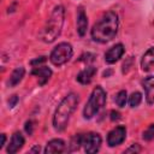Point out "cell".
I'll list each match as a JSON object with an SVG mask.
<instances>
[{"label": "cell", "instance_id": "obj_1", "mask_svg": "<svg viewBox=\"0 0 154 154\" xmlns=\"http://www.w3.org/2000/svg\"><path fill=\"white\" fill-rule=\"evenodd\" d=\"M119 19L116 12L107 11L91 28L90 35L95 42L107 43L113 40L118 32Z\"/></svg>", "mask_w": 154, "mask_h": 154}, {"label": "cell", "instance_id": "obj_2", "mask_svg": "<svg viewBox=\"0 0 154 154\" xmlns=\"http://www.w3.org/2000/svg\"><path fill=\"white\" fill-rule=\"evenodd\" d=\"M79 102L78 95L75 93L67 94L58 105L54 114H53V128L57 131H64L69 124L71 114L75 112L77 105Z\"/></svg>", "mask_w": 154, "mask_h": 154}, {"label": "cell", "instance_id": "obj_3", "mask_svg": "<svg viewBox=\"0 0 154 154\" xmlns=\"http://www.w3.org/2000/svg\"><path fill=\"white\" fill-rule=\"evenodd\" d=\"M64 16L65 10L61 5H58L53 8L46 25L43 26L41 31V40L46 43H52L57 40V37L60 35L63 25H64Z\"/></svg>", "mask_w": 154, "mask_h": 154}, {"label": "cell", "instance_id": "obj_4", "mask_svg": "<svg viewBox=\"0 0 154 154\" xmlns=\"http://www.w3.org/2000/svg\"><path fill=\"white\" fill-rule=\"evenodd\" d=\"M106 91L102 87L97 85L93 89L84 108H83V117L84 119H91L94 118L99 111L105 106L106 103Z\"/></svg>", "mask_w": 154, "mask_h": 154}, {"label": "cell", "instance_id": "obj_5", "mask_svg": "<svg viewBox=\"0 0 154 154\" xmlns=\"http://www.w3.org/2000/svg\"><path fill=\"white\" fill-rule=\"evenodd\" d=\"M72 54H73L72 46L67 42H61L53 48L49 55V60L54 66H61L72 58Z\"/></svg>", "mask_w": 154, "mask_h": 154}, {"label": "cell", "instance_id": "obj_6", "mask_svg": "<svg viewBox=\"0 0 154 154\" xmlns=\"http://www.w3.org/2000/svg\"><path fill=\"white\" fill-rule=\"evenodd\" d=\"M101 142H102V138L97 132L84 134L83 138H82V144L84 147L85 153H88V154H94V153L99 152V149L101 147Z\"/></svg>", "mask_w": 154, "mask_h": 154}, {"label": "cell", "instance_id": "obj_7", "mask_svg": "<svg viewBox=\"0 0 154 154\" xmlns=\"http://www.w3.org/2000/svg\"><path fill=\"white\" fill-rule=\"evenodd\" d=\"M126 137V128L123 125H118L114 129H112L107 135V144L109 147L119 146L124 142Z\"/></svg>", "mask_w": 154, "mask_h": 154}, {"label": "cell", "instance_id": "obj_8", "mask_svg": "<svg viewBox=\"0 0 154 154\" xmlns=\"http://www.w3.org/2000/svg\"><path fill=\"white\" fill-rule=\"evenodd\" d=\"M125 52V48L122 43H117L113 47H111L106 53H105V61L107 64H114L116 61H118L123 54Z\"/></svg>", "mask_w": 154, "mask_h": 154}, {"label": "cell", "instance_id": "obj_9", "mask_svg": "<svg viewBox=\"0 0 154 154\" xmlns=\"http://www.w3.org/2000/svg\"><path fill=\"white\" fill-rule=\"evenodd\" d=\"M142 87L144 89V96L148 105L154 103V76H148L142 81Z\"/></svg>", "mask_w": 154, "mask_h": 154}, {"label": "cell", "instance_id": "obj_10", "mask_svg": "<svg viewBox=\"0 0 154 154\" xmlns=\"http://www.w3.org/2000/svg\"><path fill=\"white\" fill-rule=\"evenodd\" d=\"M23 146H24V137H23V135H22L20 132L17 131V132H14V134L12 135L11 141H10V143H8V146H7L6 152H7L8 154H14V153L19 152Z\"/></svg>", "mask_w": 154, "mask_h": 154}, {"label": "cell", "instance_id": "obj_11", "mask_svg": "<svg viewBox=\"0 0 154 154\" xmlns=\"http://www.w3.org/2000/svg\"><path fill=\"white\" fill-rule=\"evenodd\" d=\"M31 75L36 76L38 78V85H43L48 82V79L52 76V70L47 66H35L31 71Z\"/></svg>", "mask_w": 154, "mask_h": 154}, {"label": "cell", "instance_id": "obj_12", "mask_svg": "<svg viewBox=\"0 0 154 154\" xmlns=\"http://www.w3.org/2000/svg\"><path fill=\"white\" fill-rule=\"evenodd\" d=\"M96 71H97V69H96L95 66L90 65V66L83 69V70L77 75L76 79H77V82H79L81 84H84V85H85V84H89V83L93 81L94 76L96 75Z\"/></svg>", "mask_w": 154, "mask_h": 154}, {"label": "cell", "instance_id": "obj_13", "mask_svg": "<svg viewBox=\"0 0 154 154\" xmlns=\"http://www.w3.org/2000/svg\"><path fill=\"white\" fill-rule=\"evenodd\" d=\"M88 28V18L83 7H78L77 11V32L79 36H84Z\"/></svg>", "mask_w": 154, "mask_h": 154}, {"label": "cell", "instance_id": "obj_14", "mask_svg": "<svg viewBox=\"0 0 154 154\" xmlns=\"http://www.w3.org/2000/svg\"><path fill=\"white\" fill-rule=\"evenodd\" d=\"M65 150V142L61 138H54L47 142L45 153L46 154H52V153H63Z\"/></svg>", "mask_w": 154, "mask_h": 154}, {"label": "cell", "instance_id": "obj_15", "mask_svg": "<svg viewBox=\"0 0 154 154\" xmlns=\"http://www.w3.org/2000/svg\"><path fill=\"white\" fill-rule=\"evenodd\" d=\"M154 66V46L148 48L147 52L142 55L141 59V69L143 71H149Z\"/></svg>", "mask_w": 154, "mask_h": 154}, {"label": "cell", "instance_id": "obj_16", "mask_svg": "<svg viewBox=\"0 0 154 154\" xmlns=\"http://www.w3.org/2000/svg\"><path fill=\"white\" fill-rule=\"evenodd\" d=\"M24 73H25L24 67L19 66V67L14 69V70L12 71L11 76H10L8 85H10V87H16L17 84H19V83H20V81H22V79H23V77H24Z\"/></svg>", "mask_w": 154, "mask_h": 154}, {"label": "cell", "instance_id": "obj_17", "mask_svg": "<svg viewBox=\"0 0 154 154\" xmlns=\"http://www.w3.org/2000/svg\"><path fill=\"white\" fill-rule=\"evenodd\" d=\"M82 138H83V135L82 134H78V135H75L72 138H71V142L69 144V150L70 152H75V150H78L81 144H82Z\"/></svg>", "mask_w": 154, "mask_h": 154}, {"label": "cell", "instance_id": "obj_18", "mask_svg": "<svg viewBox=\"0 0 154 154\" xmlns=\"http://www.w3.org/2000/svg\"><path fill=\"white\" fill-rule=\"evenodd\" d=\"M142 101V94L140 91H134L130 96H129V105L130 107H137Z\"/></svg>", "mask_w": 154, "mask_h": 154}, {"label": "cell", "instance_id": "obj_19", "mask_svg": "<svg viewBox=\"0 0 154 154\" xmlns=\"http://www.w3.org/2000/svg\"><path fill=\"white\" fill-rule=\"evenodd\" d=\"M114 101H116V103H117L118 107H124L125 103H126V101H128V94H126V91L125 90L118 91V94L114 97Z\"/></svg>", "mask_w": 154, "mask_h": 154}, {"label": "cell", "instance_id": "obj_20", "mask_svg": "<svg viewBox=\"0 0 154 154\" xmlns=\"http://www.w3.org/2000/svg\"><path fill=\"white\" fill-rule=\"evenodd\" d=\"M142 137L144 141H152L154 138V124H150L142 134Z\"/></svg>", "mask_w": 154, "mask_h": 154}, {"label": "cell", "instance_id": "obj_21", "mask_svg": "<svg viewBox=\"0 0 154 154\" xmlns=\"http://www.w3.org/2000/svg\"><path fill=\"white\" fill-rule=\"evenodd\" d=\"M34 122L32 120H28L26 123H25V125H24V129H25V131H26V134L30 136V135H32V132H34Z\"/></svg>", "mask_w": 154, "mask_h": 154}, {"label": "cell", "instance_id": "obj_22", "mask_svg": "<svg viewBox=\"0 0 154 154\" xmlns=\"http://www.w3.org/2000/svg\"><path fill=\"white\" fill-rule=\"evenodd\" d=\"M140 152H141V147L138 143H134L131 144V147L125 149V153H140Z\"/></svg>", "mask_w": 154, "mask_h": 154}, {"label": "cell", "instance_id": "obj_23", "mask_svg": "<svg viewBox=\"0 0 154 154\" xmlns=\"http://www.w3.org/2000/svg\"><path fill=\"white\" fill-rule=\"evenodd\" d=\"M47 60V58L46 57H40V58H37V59H35V60H31V65H34V66H36V65H40V64H42V63H45Z\"/></svg>", "mask_w": 154, "mask_h": 154}, {"label": "cell", "instance_id": "obj_24", "mask_svg": "<svg viewBox=\"0 0 154 154\" xmlns=\"http://www.w3.org/2000/svg\"><path fill=\"white\" fill-rule=\"evenodd\" d=\"M17 102H18V96L17 95H12L10 97V100H8V106L12 108V107H14L17 105Z\"/></svg>", "mask_w": 154, "mask_h": 154}, {"label": "cell", "instance_id": "obj_25", "mask_svg": "<svg viewBox=\"0 0 154 154\" xmlns=\"http://www.w3.org/2000/svg\"><path fill=\"white\" fill-rule=\"evenodd\" d=\"M120 118V113L117 111H111V120H118Z\"/></svg>", "mask_w": 154, "mask_h": 154}, {"label": "cell", "instance_id": "obj_26", "mask_svg": "<svg viewBox=\"0 0 154 154\" xmlns=\"http://www.w3.org/2000/svg\"><path fill=\"white\" fill-rule=\"evenodd\" d=\"M5 142H6V135L5 134H1V142H0V148H2L5 146Z\"/></svg>", "mask_w": 154, "mask_h": 154}, {"label": "cell", "instance_id": "obj_27", "mask_svg": "<svg viewBox=\"0 0 154 154\" xmlns=\"http://www.w3.org/2000/svg\"><path fill=\"white\" fill-rule=\"evenodd\" d=\"M35 152H40V147H38V146H36L35 148H32V149L30 150V153H35Z\"/></svg>", "mask_w": 154, "mask_h": 154}, {"label": "cell", "instance_id": "obj_28", "mask_svg": "<svg viewBox=\"0 0 154 154\" xmlns=\"http://www.w3.org/2000/svg\"><path fill=\"white\" fill-rule=\"evenodd\" d=\"M111 73H112V70H109V71H105V72H103V77H108Z\"/></svg>", "mask_w": 154, "mask_h": 154}]
</instances>
